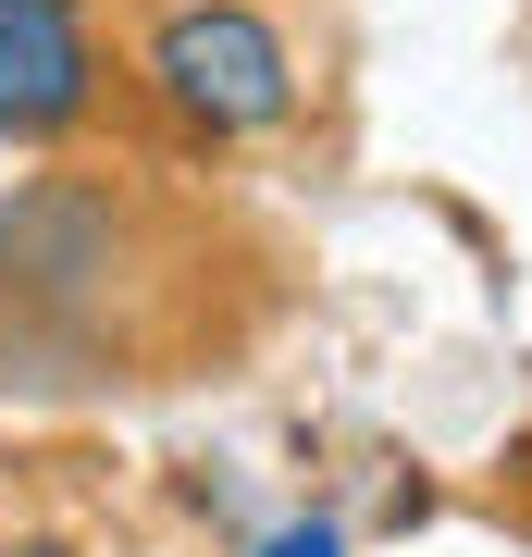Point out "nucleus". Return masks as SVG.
<instances>
[{
  "mask_svg": "<svg viewBox=\"0 0 532 557\" xmlns=\"http://www.w3.org/2000/svg\"><path fill=\"white\" fill-rule=\"evenodd\" d=\"M137 87L149 112L174 124V137L198 149H260L297 124V38L260 0H161V13L137 25Z\"/></svg>",
  "mask_w": 532,
  "mask_h": 557,
  "instance_id": "obj_1",
  "label": "nucleus"
},
{
  "mask_svg": "<svg viewBox=\"0 0 532 557\" xmlns=\"http://www.w3.org/2000/svg\"><path fill=\"white\" fill-rule=\"evenodd\" d=\"M248 557H347V533H335V520H273Z\"/></svg>",
  "mask_w": 532,
  "mask_h": 557,
  "instance_id": "obj_4",
  "label": "nucleus"
},
{
  "mask_svg": "<svg viewBox=\"0 0 532 557\" xmlns=\"http://www.w3.org/2000/svg\"><path fill=\"white\" fill-rule=\"evenodd\" d=\"M112 260H124V211L112 186L87 174H38L0 199V298L38 310V322H87L112 298Z\"/></svg>",
  "mask_w": 532,
  "mask_h": 557,
  "instance_id": "obj_2",
  "label": "nucleus"
},
{
  "mask_svg": "<svg viewBox=\"0 0 532 557\" xmlns=\"http://www.w3.org/2000/svg\"><path fill=\"white\" fill-rule=\"evenodd\" d=\"M99 25L87 0H0V137L13 149H62L99 112Z\"/></svg>",
  "mask_w": 532,
  "mask_h": 557,
  "instance_id": "obj_3",
  "label": "nucleus"
},
{
  "mask_svg": "<svg viewBox=\"0 0 532 557\" xmlns=\"http://www.w3.org/2000/svg\"><path fill=\"white\" fill-rule=\"evenodd\" d=\"M0 557H75V545H50V533H0Z\"/></svg>",
  "mask_w": 532,
  "mask_h": 557,
  "instance_id": "obj_5",
  "label": "nucleus"
}]
</instances>
